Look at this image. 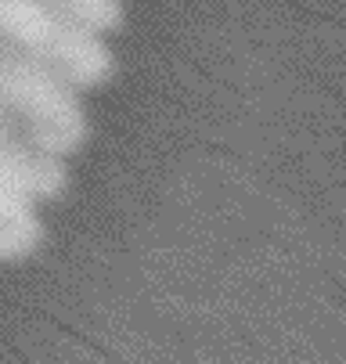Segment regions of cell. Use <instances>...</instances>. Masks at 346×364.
I'll list each match as a JSON object with an SVG mask.
<instances>
[{"instance_id":"obj_1","label":"cell","mask_w":346,"mask_h":364,"mask_svg":"<svg viewBox=\"0 0 346 364\" xmlns=\"http://www.w3.org/2000/svg\"><path fill=\"white\" fill-rule=\"evenodd\" d=\"M0 33L26 55L47 62L72 87H94L112 73L102 33L69 18L51 0H0Z\"/></svg>"},{"instance_id":"obj_2","label":"cell","mask_w":346,"mask_h":364,"mask_svg":"<svg viewBox=\"0 0 346 364\" xmlns=\"http://www.w3.org/2000/svg\"><path fill=\"white\" fill-rule=\"evenodd\" d=\"M40 242V224L33 210H15V213H0V259L26 256Z\"/></svg>"}]
</instances>
